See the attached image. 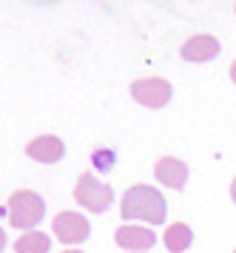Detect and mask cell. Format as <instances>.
Listing matches in <instances>:
<instances>
[{
	"mask_svg": "<svg viewBox=\"0 0 236 253\" xmlns=\"http://www.w3.org/2000/svg\"><path fill=\"white\" fill-rule=\"evenodd\" d=\"M125 222H148V225H162L168 216V202L151 185H131L123 194V208H120Z\"/></svg>",
	"mask_w": 236,
	"mask_h": 253,
	"instance_id": "1",
	"label": "cell"
},
{
	"mask_svg": "<svg viewBox=\"0 0 236 253\" xmlns=\"http://www.w3.org/2000/svg\"><path fill=\"white\" fill-rule=\"evenodd\" d=\"M9 222L14 228H26L32 230L40 219L46 216V202L40 194H34V191H14L9 196Z\"/></svg>",
	"mask_w": 236,
	"mask_h": 253,
	"instance_id": "2",
	"label": "cell"
},
{
	"mask_svg": "<svg viewBox=\"0 0 236 253\" xmlns=\"http://www.w3.org/2000/svg\"><path fill=\"white\" fill-rule=\"evenodd\" d=\"M74 199L91 213H105L114 202V188L108 182H100L94 173H83L74 185Z\"/></svg>",
	"mask_w": 236,
	"mask_h": 253,
	"instance_id": "3",
	"label": "cell"
},
{
	"mask_svg": "<svg viewBox=\"0 0 236 253\" xmlns=\"http://www.w3.org/2000/svg\"><path fill=\"white\" fill-rule=\"evenodd\" d=\"M171 94H174V88L162 77H145V80L131 83V97L140 105H145V108H162V105H168Z\"/></svg>",
	"mask_w": 236,
	"mask_h": 253,
	"instance_id": "4",
	"label": "cell"
},
{
	"mask_svg": "<svg viewBox=\"0 0 236 253\" xmlns=\"http://www.w3.org/2000/svg\"><path fill=\"white\" fill-rule=\"evenodd\" d=\"M51 228H54V236L63 245H80V242L89 239L91 233V225L89 219L77 213V211H63V213H57L54 222H51Z\"/></svg>",
	"mask_w": 236,
	"mask_h": 253,
	"instance_id": "5",
	"label": "cell"
},
{
	"mask_svg": "<svg viewBox=\"0 0 236 253\" xmlns=\"http://www.w3.org/2000/svg\"><path fill=\"white\" fill-rule=\"evenodd\" d=\"M219 51H222V46H219V40H216L214 35H191L180 46L182 60H188V63H208V60H214Z\"/></svg>",
	"mask_w": 236,
	"mask_h": 253,
	"instance_id": "6",
	"label": "cell"
},
{
	"mask_svg": "<svg viewBox=\"0 0 236 253\" xmlns=\"http://www.w3.org/2000/svg\"><path fill=\"white\" fill-rule=\"evenodd\" d=\"M26 154L29 160H37L43 165H54L66 157V142L54 134H43V137H34L29 145H26Z\"/></svg>",
	"mask_w": 236,
	"mask_h": 253,
	"instance_id": "7",
	"label": "cell"
},
{
	"mask_svg": "<svg viewBox=\"0 0 236 253\" xmlns=\"http://www.w3.org/2000/svg\"><path fill=\"white\" fill-rule=\"evenodd\" d=\"M114 242H117L123 251L145 253L148 248L157 245V233L151 228H140V225H123V228H117V233H114Z\"/></svg>",
	"mask_w": 236,
	"mask_h": 253,
	"instance_id": "8",
	"label": "cell"
},
{
	"mask_svg": "<svg viewBox=\"0 0 236 253\" xmlns=\"http://www.w3.org/2000/svg\"><path fill=\"white\" fill-rule=\"evenodd\" d=\"M154 176H157L159 185L174 188V191H182L185 182H188V165L182 160H177V157H162L154 165Z\"/></svg>",
	"mask_w": 236,
	"mask_h": 253,
	"instance_id": "9",
	"label": "cell"
},
{
	"mask_svg": "<svg viewBox=\"0 0 236 253\" xmlns=\"http://www.w3.org/2000/svg\"><path fill=\"white\" fill-rule=\"evenodd\" d=\"M162 242H165V248H168L171 253H182V251H188V248H191L193 230L188 228L185 222H174V225H168V228H165Z\"/></svg>",
	"mask_w": 236,
	"mask_h": 253,
	"instance_id": "10",
	"label": "cell"
},
{
	"mask_svg": "<svg viewBox=\"0 0 236 253\" xmlns=\"http://www.w3.org/2000/svg\"><path fill=\"white\" fill-rule=\"evenodd\" d=\"M51 251V239L43 230H26L20 239L14 242V253H48Z\"/></svg>",
	"mask_w": 236,
	"mask_h": 253,
	"instance_id": "11",
	"label": "cell"
},
{
	"mask_svg": "<svg viewBox=\"0 0 236 253\" xmlns=\"http://www.w3.org/2000/svg\"><path fill=\"white\" fill-rule=\"evenodd\" d=\"M94 165H97L100 171H111L114 154H111V151H94Z\"/></svg>",
	"mask_w": 236,
	"mask_h": 253,
	"instance_id": "12",
	"label": "cell"
},
{
	"mask_svg": "<svg viewBox=\"0 0 236 253\" xmlns=\"http://www.w3.org/2000/svg\"><path fill=\"white\" fill-rule=\"evenodd\" d=\"M3 248H6V230L0 228V251H3Z\"/></svg>",
	"mask_w": 236,
	"mask_h": 253,
	"instance_id": "13",
	"label": "cell"
},
{
	"mask_svg": "<svg viewBox=\"0 0 236 253\" xmlns=\"http://www.w3.org/2000/svg\"><path fill=\"white\" fill-rule=\"evenodd\" d=\"M231 80L236 83V60H234V63H231Z\"/></svg>",
	"mask_w": 236,
	"mask_h": 253,
	"instance_id": "14",
	"label": "cell"
},
{
	"mask_svg": "<svg viewBox=\"0 0 236 253\" xmlns=\"http://www.w3.org/2000/svg\"><path fill=\"white\" fill-rule=\"evenodd\" d=\"M231 199H234V202H236V179H234V182H231Z\"/></svg>",
	"mask_w": 236,
	"mask_h": 253,
	"instance_id": "15",
	"label": "cell"
},
{
	"mask_svg": "<svg viewBox=\"0 0 236 253\" xmlns=\"http://www.w3.org/2000/svg\"><path fill=\"white\" fill-rule=\"evenodd\" d=\"M63 253H83V251H63Z\"/></svg>",
	"mask_w": 236,
	"mask_h": 253,
	"instance_id": "16",
	"label": "cell"
},
{
	"mask_svg": "<svg viewBox=\"0 0 236 253\" xmlns=\"http://www.w3.org/2000/svg\"><path fill=\"white\" fill-rule=\"evenodd\" d=\"M234 12H236V6H234Z\"/></svg>",
	"mask_w": 236,
	"mask_h": 253,
	"instance_id": "17",
	"label": "cell"
},
{
	"mask_svg": "<svg viewBox=\"0 0 236 253\" xmlns=\"http://www.w3.org/2000/svg\"><path fill=\"white\" fill-rule=\"evenodd\" d=\"M234 253H236V251H234Z\"/></svg>",
	"mask_w": 236,
	"mask_h": 253,
	"instance_id": "18",
	"label": "cell"
}]
</instances>
